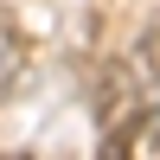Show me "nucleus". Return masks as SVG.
Masks as SVG:
<instances>
[{
	"label": "nucleus",
	"instance_id": "f257e3e1",
	"mask_svg": "<svg viewBox=\"0 0 160 160\" xmlns=\"http://www.w3.org/2000/svg\"><path fill=\"white\" fill-rule=\"evenodd\" d=\"M13 45H19V32H13V19H7V13H0V64L13 58Z\"/></svg>",
	"mask_w": 160,
	"mask_h": 160
}]
</instances>
